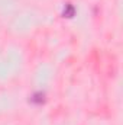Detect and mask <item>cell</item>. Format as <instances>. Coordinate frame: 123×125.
<instances>
[{
    "label": "cell",
    "instance_id": "7a4b0ae2",
    "mask_svg": "<svg viewBox=\"0 0 123 125\" xmlns=\"http://www.w3.org/2000/svg\"><path fill=\"white\" fill-rule=\"evenodd\" d=\"M31 100L33 102V103H38V105H39V103H44V100H45V94L41 93V92H38V93L32 94Z\"/></svg>",
    "mask_w": 123,
    "mask_h": 125
},
{
    "label": "cell",
    "instance_id": "6da1fadb",
    "mask_svg": "<svg viewBox=\"0 0 123 125\" xmlns=\"http://www.w3.org/2000/svg\"><path fill=\"white\" fill-rule=\"evenodd\" d=\"M74 13H75V9H74V6H72V4H65V7H64V12H62L64 18H72V16H74Z\"/></svg>",
    "mask_w": 123,
    "mask_h": 125
}]
</instances>
